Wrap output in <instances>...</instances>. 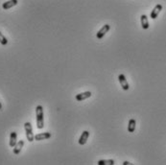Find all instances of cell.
I'll use <instances>...</instances> for the list:
<instances>
[{
	"instance_id": "cell-6",
	"label": "cell",
	"mask_w": 166,
	"mask_h": 165,
	"mask_svg": "<svg viewBox=\"0 0 166 165\" xmlns=\"http://www.w3.org/2000/svg\"><path fill=\"white\" fill-rule=\"evenodd\" d=\"M50 137H51L50 132H41V133H38V135H35V140L41 141V140L48 139V138H50Z\"/></svg>"
},
{
	"instance_id": "cell-11",
	"label": "cell",
	"mask_w": 166,
	"mask_h": 165,
	"mask_svg": "<svg viewBox=\"0 0 166 165\" xmlns=\"http://www.w3.org/2000/svg\"><path fill=\"white\" fill-rule=\"evenodd\" d=\"M24 146V141L23 140H19L18 142L15 144V146L14 147V155H18L20 153L21 149Z\"/></svg>"
},
{
	"instance_id": "cell-10",
	"label": "cell",
	"mask_w": 166,
	"mask_h": 165,
	"mask_svg": "<svg viewBox=\"0 0 166 165\" xmlns=\"http://www.w3.org/2000/svg\"><path fill=\"white\" fill-rule=\"evenodd\" d=\"M17 133L15 132H12L10 135V142H9L10 147L14 148L15 146V144L17 143Z\"/></svg>"
},
{
	"instance_id": "cell-2",
	"label": "cell",
	"mask_w": 166,
	"mask_h": 165,
	"mask_svg": "<svg viewBox=\"0 0 166 165\" xmlns=\"http://www.w3.org/2000/svg\"><path fill=\"white\" fill-rule=\"evenodd\" d=\"M24 129H25L27 140H28L29 142H33V141L35 140V135L33 133V128H32V125H31V123L30 122H26L24 124Z\"/></svg>"
},
{
	"instance_id": "cell-5",
	"label": "cell",
	"mask_w": 166,
	"mask_h": 165,
	"mask_svg": "<svg viewBox=\"0 0 166 165\" xmlns=\"http://www.w3.org/2000/svg\"><path fill=\"white\" fill-rule=\"evenodd\" d=\"M161 10H162V5H160V4H157V5H156V7L154 8L152 13H151V18L152 19H156L157 17H159V13L161 12Z\"/></svg>"
},
{
	"instance_id": "cell-13",
	"label": "cell",
	"mask_w": 166,
	"mask_h": 165,
	"mask_svg": "<svg viewBox=\"0 0 166 165\" xmlns=\"http://www.w3.org/2000/svg\"><path fill=\"white\" fill-rule=\"evenodd\" d=\"M136 121L134 119H130L129 124H128L129 132H133L134 131H136Z\"/></svg>"
},
{
	"instance_id": "cell-17",
	"label": "cell",
	"mask_w": 166,
	"mask_h": 165,
	"mask_svg": "<svg viewBox=\"0 0 166 165\" xmlns=\"http://www.w3.org/2000/svg\"><path fill=\"white\" fill-rule=\"evenodd\" d=\"M2 109V104H1V102H0V111Z\"/></svg>"
},
{
	"instance_id": "cell-14",
	"label": "cell",
	"mask_w": 166,
	"mask_h": 165,
	"mask_svg": "<svg viewBox=\"0 0 166 165\" xmlns=\"http://www.w3.org/2000/svg\"><path fill=\"white\" fill-rule=\"evenodd\" d=\"M114 163L113 159H103L98 161V165H114Z\"/></svg>"
},
{
	"instance_id": "cell-4",
	"label": "cell",
	"mask_w": 166,
	"mask_h": 165,
	"mask_svg": "<svg viewBox=\"0 0 166 165\" xmlns=\"http://www.w3.org/2000/svg\"><path fill=\"white\" fill-rule=\"evenodd\" d=\"M118 81H119L122 88H123L124 90H129L130 85H129V82H127V79H126L124 74H120V75L118 76Z\"/></svg>"
},
{
	"instance_id": "cell-1",
	"label": "cell",
	"mask_w": 166,
	"mask_h": 165,
	"mask_svg": "<svg viewBox=\"0 0 166 165\" xmlns=\"http://www.w3.org/2000/svg\"><path fill=\"white\" fill-rule=\"evenodd\" d=\"M36 120H37V128L41 130L44 127V116H43V108L38 105L36 108Z\"/></svg>"
},
{
	"instance_id": "cell-12",
	"label": "cell",
	"mask_w": 166,
	"mask_h": 165,
	"mask_svg": "<svg viewBox=\"0 0 166 165\" xmlns=\"http://www.w3.org/2000/svg\"><path fill=\"white\" fill-rule=\"evenodd\" d=\"M140 21H141V26L144 30H147L149 28V21H148V17L147 15L142 14L140 17Z\"/></svg>"
},
{
	"instance_id": "cell-7",
	"label": "cell",
	"mask_w": 166,
	"mask_h": 165,
	"mask_svg": "<svg viewBox=\"0 0 166 165\" xmlns=\"http://www.w3.org/2000/svg\"><path fill=\"white\" fill-rule=\"evenodd\" d=\"M17 0H9V1L7 2H4L2 4V8L4 10H9L11 8L14 7L15 5H17Z\"/></svg>"
},
{
	"instance_id": "cell-16",
	"label": "cell",
	"mask_w": 166,
	"mask_h": 165,
	"mask_svg": "<svg viewBox=\"0 0 166 165\" xmlns=\"http://www.w3.org/2000/svg\"><path fill=\"white\" fill-rule=\"evenodd\" d=\"M129 164H130V165H132L133 163L129 162V161H124V162H123V165H129Z\"/></svg>"
},
{
	"instance_id": "cell-8",
	"label": "cell",
	"mask_w": 166,
	"mask_h": 165,
	"mask_svg": "<svg viewBox=\"0 0 166 165\" xmlns=\"http://www.w3.org/2000/svg\"><path fill=\"white\" fill-rule=\"evenodd\" d=\"M91 97V92L90 91H86V92H83L80 94H77L76 95V100L81 102V101H84L86 99H88V98Z\"/></svg>"
},
{
	"instance_id": "cell-3",
	"label": "cell",
	"mask_w": 166,
	"mask_h": 165,
	"mask_svg": "<svg viewBox=\"0 0 166 165\" xmlns=\"http://www.w3.org/2000/svg\"><path fill=\"white\" fill-rule=\"evenodd\" d=\"M109 29H110V26H109V24H105V25L103 26L102 28L97 32V34H96L97 38H99V40H101V38H104L105 35L109 31Z\"/></svg>"
},
{
	"instance_id": "cell-15",
	"label": "cell",
	"mask_w": 166,
	"mask_h": 165,
	"mask_svg": "<svg viewBox=\"0 0 166 165\" xmlns=\"http://www.w3.org/2000/svg\"><path fill=\"white\" fill-rule=\"evenodd\" d=\"M0 43H1L2 45H7V43H8L7 38L4 36V35L1 32H0Z\"/></svg>"
},
{
	"instance_id": "cell-9",
	"label": "cell",
	"mask_w": 166,
	"mask_h": 165,
	"mask_svg": "<svg viewBox=\"0 0 166 165\" xmlns=\"http://www.w3.org/2000/svg\"><path fill=\"white\" fill-rule=\"evenodd\" d=\"M88 136H89V132H88V131L83 132L81 136H80V138H79V144H80V145H85L86 143V141H88Z\"/></svg>"
}]
</instances>
